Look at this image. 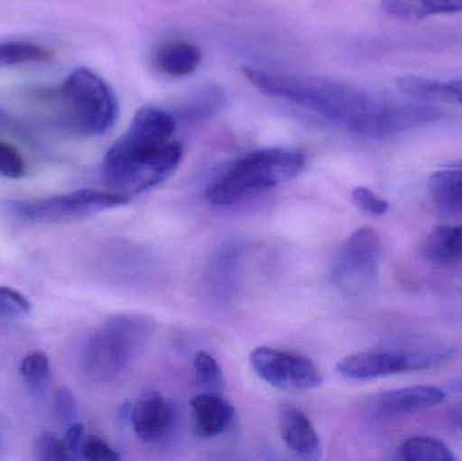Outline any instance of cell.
Here are the masks:
<instances>
[{
  "label": "cell",
  "mask_w": 462,
  "mask_h": 461,
  "mask_svg": "<svg viewBox=\"0 0 462 461\" xmlns=\"http://www.w3.org/2000/svg\"><path fill=\"white\" fill-rule=\"evenodd\" d=\"M254 373L271 386L287 392H304L322 386L323 375L309 357L260 346L250 354Z\"/></svg>",
  "instance_id": "ba28073f"
},
{
  "label": "cell",
  "mask_w": 462,
  "mask_h": 461,
  "mask_svg": "<svg viewBox=\"0 0 462 461\" xmlns=\"http://www.w3.org/2000/svg\"><path fill=\"white\" fill-rule=\"evenodd\" d=\"M176 118L159 107L140 108L127 132L108 149L102 176L110 191L132 199L167 180L180 164L183 148L172 143Z\"/></svg>",
  "instance_id": "7a4b0ae2"
},
{
  "label": "cell",
  "mask_w": 462,
  "mask_h": 461,
  "mask_svg": "<svg viewBox=\"0 0 462 461\" xmlns=\"http://www.w3.org/2000/svg\"><path fill=\"white\" fill-rule=\"evenodd\" d=\"M457 424H458V427H460V429L462 432V413L460 414V416L457 417Z\"/></svg>",
  "instance_id": "d6a6232c"
},
{
  "label": "cell",
  "mask_w": 462,
  "mask_h": 461,
  "mask_svg": "<svg viewBox=\"0 0 462 461\" xmlns=\"http://www.w3.org/2000/svg\"><path fill=\"white\" fill-rule=\"evenodd\" d=\"M35 459L42 461H64L72 459L64 440L43 433L35 441Z\"/></svg>",
  "instance_id": "4316f807"
},
{
  "label": "cell",
  "mask_w": 462,
  "mask_h": 461,
  "mask_svg": "<svg viewBox=\"0 0 462 461\" xmlns=\"http://www.w3.org/2000/svg\"><path fill=\"white\" fill-rule=\"evenodd\" d=\"M0 130L19 135H24L27 133L26 124L19 119L14 118L8 111L3 110V108H0Z\"/></svg>",
  "instance_id": "4dcf8cb0"
},
{
  "label": "cell",
  "mask_w": 462,
  "mask_h": 461,
  "mask_svg": "<svg viewBox=\"0 0 462 461\" xmlns=\"http://www.w3.org/2000/svg\"><path fill=\"white\" fill-rule=\"evenodd\" d=\"M53 411L54 416L61 424L69 427L70 424L75 422L78 411H76V400L70 390L60 389L56 392L53 401Z\"/></svg>",
  "instance_id": "f1b7e54d"
},
{
  "label": "cell",
  "mask_w": 462,
  "mask_h": 461,
  "mask_svg": "<svg viewBox=\"0 0 462 461\" xmlns=\"http://www.w3.org/2000/svg\"><path fill=\"white\" fill-rule=\"evenodd\" d=\"M53 53L45 46L29 41H7L0 42V70L16 65L48 61Z\"/></svg>",
  "instance_id": "44dd1931"
},
{
  "label": "cell",
  "mask_w": 462,
  "mask_h": 461,
  "mask_svg": "<svg viewBox=\"0 0 462 461\" xmlns=\"http://www.w3.org/2000/svg\"><path fill=\"white\" fill-rule=\"evenodd\" d=\"M194 373L198 384L205 392H219L226 384L221 365L208 352H198L194 359Z\"/></svg>",
  "instance_id": "7402d4cb"
},
{
  "label": "cell",
  "mask_w": 462,
  "mask_h": 461,
  "mask_svg": "<svg viewBox=\"0 0 462 461\" xmlns=\"http://www.w3.org/2000/svg\"><path fill=\"white\" fill-rule=\"evenodd\" d=\"M192 424L199 438H214L229 429L236 411L219 392H205L191 400Z\"/></svg>",
  "instance_id": "7c38bea8"
},
{
  "label": "cell",
  "mask_w": 462,
  "mask_h": 461,
  "mask_svg": "<svg viewBox=\"0 0 462 461\" xmlns=\"http://www.w3.org/2000/svg\"><path fill=\"white\" fill-rule=\"evenodd\" d=\"M202 53L194 43L187 41H170L156 51V65L171 76H187L198 69Z\"/></svg>",
  "instance_id": "ac0fdd59"
},
{
  "label": "cell",
  "mask_w": 462,
  "mask_h": 461,
  "mask_svg": "<svg viewBox=\"0 0 462 461\" xmlns=\"http://www.w3.org/2000/svg\"><path fill=\"white\" fill-rule=\"evenodd\" d=\"M382 244L374 227L355 230L339 246L331 268V281L345 297L369 294L379 281Z\"/></svg>",
  "instance_id": "52a82bcc"
},
{
  "label": "cell",
  "mask_w": 462,
  "mask_h": 461,
  "mask_svg": "<svg viewBox=\"0 0 462 461\" xmlns=\"http://www.w3.org/2000/svg\"><path fill=\"white\" fill-rule=\"evenodd\" d=\"M224 94L216 86L200 87L181 106L179 114L186 122H198L208 118L222 107Z\"/></svg>",
  "instance_id": "ffe728a7"
},
{
  "label": "cell",
  "mask_w": 462,
  "mask_h": 461,
  "mask_svg": "<svg viewBox=\"0 0 462 461\" xmlns=\"http://www.w3.org/2000/svg\"><path fill=\"white\" fill-rule=\"evenodd\" d=\"M81 456L89 461H118L119 455L97 436H88L81 447Z\"/></svg>",
  "instance_id": "83f0119b"
},
{
  "label": "cell",
  "mask_w": 462,
  "mask_h": 461,
  "mask_svg": "<svg viewBox=\"0 0 462 461\" xmlns=\"http://www.w3.org/2000/svg\"><path fill=\"white\" fill-rule=\"evenodd\" d=\"M133 430L146 444L165 440L173 429L172 408L160 392H149L141 395L130 414Z\"/></svg>",
  "instance_id": "9c48e42d"
},
{
  "label": "cell",
  "mask_w": 462,
  "mask_h": 461,
  "mask_svg": "<svg viewBox=\"0 0 462 461\" xmlns=\"http://www.w3.org/2000/svg\"><path fill=\"white\" fill-rule=\"evenodd\" d=\"M154 333V322L143 314L111 317L91 336L81 352L84 375L95 383L118 378L143 354Z\"/></svg>",
  "instance_id": "3957f363"
},
{
  "label": "cell",
  "mask_w": 462,
  "mask_h": 461,
  "mask_svg": "<svg viewBox=\"0 0 462 461\" xmlns=\"http://www.w3.org/2000/svg\"><path fill=\"white\" fill-rule=\"evenodd\" d=\"M129 200L110 189H81L41 199L11 200L5 205V213L24 224H59L119 207Z\"/></svg>",
  "instance_id": "8992f818"
},
{
  "label": "cell",
  "mask_w": 462,
  "mask_h": 461,
  "mask_svg": "<svg viewBox=\"0 0 462 461\" xmlns=\"http://www.w3.org/2000/svg\"><path fill=\"white\" fill-rule=\"evenodd\" d=\"M387 15L402 21H422L429 16L462 14V0H380Z\"/></svg>",
  "instance_id": "2e32d148"
},
{
  "label": "cell",
  "mask_w": 462,
  "mask_h": 461,
  "mask_svg": "<svg viewBox=\"0 0 462 461\" xmlns=\"http://www.w3.org/2000/svg\"><path fill=\"white\" fill-rule=\"evenodd\" d=\"M352 200L358 210L368 216L382 217L390 210V203L366 187H357L353 189Z\"/></svg>",
  "instance_id": "484cf974"
},
{
  "label": "cell",
  "mask_w": 462,
  "mask_h": 461,
  "mask_svg": "<svg viewBox=\"0 0 462 461\" xmlns=\"http://www.w3.org/2000/svg\"><path fill=\"white\" fill-rule=\"evenodd\" d=\"M32 311L29 300L11 287L0 286V322L19 321Z\"/></svg>",
  "instance_id": "603a6c76"
},
{
  "label": "cell",
  "mask_w": 462,
  "mask_h": 461,
  "mask_svg": "<svg viewBox=\"0 0 462 461\" xmlns=\"http://www.w3.org/2000/svg\"><path fill=\"white\" fill-rule=\"evenodd\" d=\"M26 172V164L15 146L0 141V176L5 179H21Z\"/></svg>",
  "instance_id": "d4e9b609"
},
{
  "label": "cell",
  "mask_w": 462,
  "mask_h": 461,
  "mask_svg": "<svg viewBox=\"0 0 462 461\" xmlns=\"http://www.w3.org/2000/svg\"><path fill=\"white\" fill-rule=\"evenodd\" d=\"M426 260L437 265L453 267L462 263L461 225H441L426 238L422 248Z\"/></svg>",
  "instance_id": "9a60e30c"
},
{
  "label": "cell",
  "mask_w": 462,
  "mask_h": 461,
  "mask_svg": "<svg viewBox=\"0 0 462 461\" xmlns=\"http://www.w3.org/2000/svg\"><path fill=\"white\" fill-rule=\"evenodd\" d=\"M49 367L51 363L48 355L42 351H34L22 359L19 373L29 386L38 387L48 378Z\"/></svg>",
  "instance_id": "cb8c5ba5"
},
{
  "label": "cell",
  "mask_w": 462,
  "mask_h": 461,
  "mask_svg": "<svg viewBox=\"0 0 462 461\" xmlns=\"http://www.w3.org/2000/svg\"><path fill=\"white\" fill-rule=\"evenodd\" d=\"M49 99L60 126L83 137L103 134L118 116L113 89L87 68L73 70Z\"/></svg>",
  "instance_id": "277c9868"
},
{
  "label": "cell",
  "mask_w": 462,
  "mask_h": 461,
  "mask_svg": "<svg viewBox=\"0 0 462 461\" xmlns=\"http://www.w3.org/2000/svg\"><path fill=\"white\" fill-rule=\"evenodd\" d=\"M399 457L404 461H456L452 449L436 438L412 436L407 438L401 448Z\"/></svg>",
  "instance_id": "d6986e66"
},
{
  "label": "cell",
  "mask_w": 462,
  "mask_h": 461,
  "mask_svg": "<svg viewBox=\"0 0 462 461\" xmlns=\"http://www.w3.org/2000/svg\"><path fill=\"white\" fill-rule=\"evenodd\" d=\"M447 400V392L433 386H412L376 395L372 408L379 416L398 419L437 408Z\"/></svg>",
  "instance_id": "8fae6325"
},
{
  "label": "cell",
  "mask_w": 462,
  "mask_h": 461,
  "mask_svg": "<svg viewBox=\"0 0 462 461\" xmlns=\"http://www.w3.org/2000/svg\"><path fill=\"white\" fill-rule=\"evenodd\" d=\"M337 371L356 381H371L395 373H409L410 364L401 348L361 352L350 355L337 363Z\"/></svg>",
  "instance_id": "30bf717a"
},
{
  "label": "cell",
  "mask_w": 462,
  "mask_h": 461,
  "mask_svg": "<svg viewBox=\"0 0 462 461\" xmlns=\"http://www.w3.org/2000/svg\"><path fill=\"white\" fill-rule=\"evenodd\" d=\"M244 72L260 91L314 111L361 137H390L433 124L441 116L436 106L380 99L338 81L279 75L254 68H245Z\"/></svg>",
  "instance_id": "6da1fadb"
},
{
  "label": "cell",
  "mask_w": 462,
  "mask_h": 461,
  "mask_svg": "<svg viewBox=\"0 0 462 461\" xmlns=\"http://www.w3.org/2000/svg\"><path fill=\"white\" fill-rule=\"evenodd\" d=\"M398 87L404 95L415 99L462 105V78L439 80L425 76L407 75L398 78Z\"/></svg>",
  "instance_id": "5bb4252c"
},
{
  "label": "cell",
  "mask_w": 462,
  "mask_h": 461,
  "mask_svg": "<svg viewBox=\"0 0 462 461\" xmlns=\"http://www.w3.org/2000/svg\"><path fill=\"white\" fill-rule=\"evenodd\" d=\"M448 392H453V394H462V376H458V378L450 382Z\"/></svg>",
  "instance_id": "1f68e13d"
},
{
  "label": "cell",
  "mask_w": 462,
  "mask_h": 461,
  "mask_svg": "<svg viewBox=\"0 0 462 461\" xmlns=\"http://www.w3.org/2000/svg\"><path fill=\"white\" fill-rule=\"evenodd\" d=\"M306 164L303 153L292 149L266 148L250 152L234 161L208 186L206 198L225 207L254 194L273 189L298 176Z\"/></svg>",
  "instance_id": "5b68a950"
},
{
  "label": "cell",
  "mask_w": 462,
  "mask_h": 461,
  "mask_svg": "<svg viewBox=\"0 0 462 461\" xmlns=\"http://www.w3.org/2000/svg\"><path fill=\"white\" fill-rule=\"evenodd\" d=\"M279 429L282 441L291 451L304 459H318L322 454V444L309 417L296 406H282L279 413Z\"/></svg>",
  "instance_id": "4fadbf2b"
},
{
  "label": "cell",
  "mask_w": 462,
  "mask_h": 461,
  "mask_svg": "<svg viewBox=\"0 0 462 461\" xmlns=\"http://www.w3.org/2000/svg\"><path fill=\"white\" fill-rule=\"evenodd\" d=\"M434 206L448 216L462 217V170H441L429 179Z\"/></svg>",
  "instance_id": "e0dca14e"
},
{
  "label": "cell",
  "mask_w": 462,
  "mask_h": 461,
  "mask_svg": "<svg viewBox=\"0 0 462 461\" xmlns=\"http://www.w3.org/2000/svg\"><path fill=\"white\" fill-rule=\"evenodd\" d=\"M62 440L67 446L70 457L81 455V447H83L84 440H86V429H84L83 424H80V422L70 424Z\"/></svg>",
  "instance_id": "f546056e"
}]
</instances>
